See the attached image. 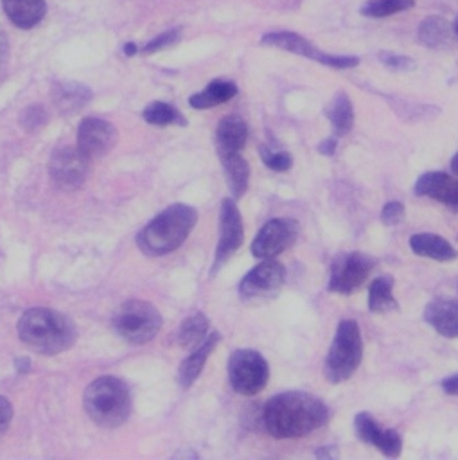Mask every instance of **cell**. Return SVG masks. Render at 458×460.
<instances>
[{
    "label": "cell",
    "instance_id": "6da1fadb",
    "mask_svg": "<svg viewBox=\"0 0 458 460\" xmlns=\"http://www.w3.org/2000/svg\"><path fill=\"white\" fill-rule=\"evenodd\" d=\"M329 420L327 404L313 394L289 390L273 395L262 408V424L275 438H298Z\"/></svg>",
    "mask_w": 458,
    "mask_h": 460
},
{
    "label": "cell",
    "instance_id": "7a4b0ae2",
    "mask_svg": "<svg viewBox=\"0 0 458 460\" xmlns=\"http://www.w3.org/2000/svg\"><path fill=\"white\" fill-rule=\"evenodd\" d=\"M20 340L38 354H59L75 343V323L48 307H32L18 322Z\"/></svg>",
    "mask_w": 458,
    "mask_h": 460
},
{
    "label": "cell",
    "instance_id": "3957f363",
    "mask_svg": "<svg viewBox=\"0 0 458 460\" xmlns=\"http://www.w3.org/2000/svg\"><path fill=\"white\" fill-rule=\"evenodd\" d=\"M198 221V212L190 205L174 203L154 216L137 235L142 253L160 257L174 252L189 237Z\"/></svg>",
    "mask_w": 458,
    "mask_h": 460
},
{
    "label": "cell",
    "instance_id": "277c9868",
    "mask_svg": "<svg viewBox=\"0 0 458 460\" xmlns=\"http://www.w3.org/2000/svg\"><path fill=\"white\" fill-rule=\"evenodd\" d=\"M84 411L101 428H117L126 422L131 411V395L124 381L102 376L84 390Z\"/></svg>",
    "mask_w": 458,
    "mask_h": 460
},
{
    "label": "cell",
    "instance_id": "5b68a950",
    "mask_svg": "<svg viewBox=\"0 0 458 460\" xmlns=\"http://www.w3.org/2000/svg\"><path fill=\"white\" fill-rule=\"evenodd\" d=\"M363 358V340L356 320H341L325 358V376L338 385L347 381Z\"/></svg>",
    "mask_w": 458,
    "mask_h": 460
},
{
    "label": "cell",
    "instance_id": "8992f818",
    "mask_svg": "<svg viewBox=\"0 0 458 460\" xmlns=\"http://www.w3.org/2000/svg\"><path fill=\"white\" fill-rule=\"evenodd\" d=\"M113 327L128 343L142 345L156 336L162 327V316L151 302L128 300L115 311Z\"/></svg>",
    "mask_w": 458,
    "mask_h": 460
},
{
    "label": "cell",
    "instance_id": "52a82bcc",
    "mask_svg": "<svg viewBox=\"0 0 458 460\" xmlns=\"http://www.w3.org/2000/svg\"><path fill=\"white\" fill-rule=\"evenodd\" d=\"M269 379V365L253 349H237L228 359V381L241 395L259 394Z\"/></svg>",
    "mask_w": 458,
    "mask_h": 460
},
{
    "label": "cell",
    "instance_id": "ba28073f",
    "mask_svg": "<svg viewBox=\"0 0 458 460\" xmlns=\"http://www.w3.org/2000/svg\"><path fill=\"white\" fill-rule=\"evenodd\" d=\"M377 261L372 255L361 252L341 253L332 261L327 289L332 293L348 295L365 284Z\"/></svg>",
    "mask_w": 458,
    "mask_h": 460
},
{
    "label": "cell",
    "instance_id": "9c48e42d",
    "mask_svg": "<svg viewBox=\"0 0 458 460\" xmlns=\"http://www.w3.org/2000/svg\"><path fill=\"white\" fill-rule=\"evenodd\" d=\"M300 225L291 217H275L266 221L251 241V255L255 259H273L286 252L298 237Z\"/></svg>",
    "mask_w": 458,
    "mask_h": 460
},
{
    "label": "cell",
    "instance_id": "30bf717a",
    "mask_svg": "<svg viewBox=\"0 0 458 460\" xmlns=\"http://www.w3.org/2000/svg\"><path fill=\"white\" fill-rule=\"evenodd\" d=\"M286 282V268L275 259H262L239 282V295L244 300H264L275 296Z\"/></svg>",
    "mask_w": 458,
    "mask_h": 460
},
{
    "label": "cell",
    "instance_id": "8fae6325",
    "mask_svg": "<svg viewBox=\"0 0 458 460\" xmlns=\"http://www.w3.org/2000/svg\"><path fill=\"white\" fill-rule=\"evenodd\" d=\"M242 241H244V226H242L241 212H239L233 198H225L221 201L219 239H217V246H216L212 271H216L219 266H223L241 248Z\"/></svg>",
    "mask_w": 458,
    "mask_h": 460
},
{
    "label": "cell",
    "instance_id": "7c38bea8",
    "mask_svg": "<svg viewBox=\"0 0 458 460\" xmlns=\"http://www.w3.org/2000/svg\"><path fill=\"white\" fill-rule=\"evenodd\" d=\"M48 174L56 187L63 190H75L86 178V158L77 147H59L50 156Z\"/></svg>",
    "mask_w": 458,
    "mask_h": 460
},
{
    "label": "cell",
    "instance_id": "4fadbf2b",
    "mask_svg": "<svg viewBox=\"0 0 458 460\" xmlns=\"http://www.w3.org/2000/svg\"><path fill=\"white\" fill-rule=\"evenodd\" d=\"M117 142V129L104 119L86 117L77 129V149L84 158L104 156Z\"/></svg>",
    "mask_w": 458,
    "mask_h": 460
},
{
    "label": "cell",
    "instance_id": "5bb4252c",
    "mask_svg": "<svg viewBox=\"0 0 458 460\" xmlns=\"http://www.w3.org/2000/svg\"><path fill=\"white\" fill-rule=\"evenodd\" d=\"M354 429H356V435L359 437V440H363L365 444H372L384 456L395 458L402 451V438H401L399 431L390 429V428L388 429L381 428L375 422V419L366 411H359L354 417Z\"/></svg>",
    "mask_w": 458,
    "mask_h": 460
},
{
    "label": "cell",
    "instance_id": "9a60e30c",
    "mask_svg": "<svg viewBox=\"0 0 458 460\" xmlns=\"http://www.w3.org/2000/svg\"><path fill=\"white\" fill-rule=\"evenodd\" d=\"M415 194L426 196L458 212V180L442 171H427L418 176Z\"/></svg>",
    "mask_w": 458,
    "mask_h": 460
},
{
    "label": "cell",
    "instance_id": "2e32d148",
    "mask_svg": "<svg viewBox=\"0 0 458 460\" xmlns=\"http://www.w3.org/2000/svg\"><path fill=\"white\" fill-rule=\"evenodd\" d=\"M422 316L438 334L458 338V300L447 296L433 298L426 305Z\"/></svg>",
    "mask_w": 458,
    "mask_h": 460
},
{
    "label": "cell",
    "instance_id": "e0dca14e",
    "mask_svg": "<svg viewBox=\"0 0 458 460\" xmlns=\"http://www.w3.org/2000/svg\"><path fill=\"white\" fill-rule=\"evenodd\" d=\"M248 140V126L237 115H226L216 129V147L219 155L239 153Z\"/></svg>",
    "mask_w": 458,
    "mask_h": 460
},
{
    "label": "cell",
    "instance_id": "ac0fdd59",
    "mask_svg": "<svg viewBox=\"0 0 458 460\" xmlns=\"http://www.w3.org/2000/svg\"><path fill=\"white\" fill-rule=\"evenodd\" d=\"M219 340H221L219 332H216V331L208 332L205 341L201 345H198L196 349H192V352L183 359V363L178 368V383L181 388H189L198 379L210 352L216 349Z\"/></svg>",
    "mask_w": 458,
    "mask_h": 460
},
{
    "label": "cell",
    "instance_id": "d6986e66",
    "mask_svg": "<svg viewBox=\"0 0 458 460\" xmlns=\"http://www.w3.org/2000/svg\"><path fill=\"white\" fill-rule=\"evenodd\" d=\"M410 248L420 257H427L438 262H449L458 259V250L442 235L436 234H415L410 237Z\"/></svg>",
    "mask_w": 458,
    "mask_h": 460
},
{
    "label": "cell",
    "instance_id": "ffe728a7",
    "mask_svg": "<svg viewBox=\"0 0 458 460\" xmlns=\"http://www.w3.org/2000/svg\"><path fill=\"white\" fill-rule=\"evenodd\" d=\"M90 88L75 81H59L52 86V101L56 108L65 115L79 111L90 101Z\"/></svg>",
    "mask_w": 458,
    "mask_h": 460
},
{
    "label": "cell",
    "instance_id": "44dd1931",
    "mask_svg": "<svg viewBox=\"0 0 458 460\" xmlns=\"http://www.w3.org/2000/svg\"><path fill=\"white\" fill-rule=\"evenodd\" d=\"M2 7L20 29H32L45 16V0H2Z\"/></svg>",
    "mask_w": 458,
    "mask_h": 460
},
{
    "label": "cell",
    "instance_id": "7402d4cb",
    "mask_svg": "<svg viewBox=\"0 0 458 460\" xmlns=\"http://www.w3.org/2000/svg\"><path fill=\"white\" fill-rule=\"evenodd\" d=\"M454 29L453 25L440 16H429L418 25V40L422 45L429 49H451L454 43Z\"/></svg>",
    "mask_w": 458,
    "mask_h": 460
},
{
    "label": "cell",
    "instance_id": "603a6c76",
    "mask_svg": "<svg viewBox=\"0 0 458 460\" xmlns=\"http://www.w3.org/2000/svg\"><path fill=\"white\" fill-rule=\"evenodd\" d=\"M221 167L225 172V180L228 183L230 194L233 199H239L244 196L250 181V165L248 162L241 156V153H228V155H219Z\"/></svg>",
    "mask_w": 458,
    "mask_h": 460
},
{
    "label": "cell",
    "instance_id": "cb8c5ba5",
    "mask_svg": "<svg viewBox=\"0 0 458 460\" xmlns=\"http://www.w3.org/2000/svg\"><path fill=\"white\" fill-rule=\"evenodd\" d=\"M235 93H237L235 83L216 79V81L208 83L205 90L190 95L189 104L196 110H207V108H214L217 104L230 101L232 97H235Z\"/></svg>",
    "mask_w": 458,
    "mask_h": 460
},
{
    "label": "cell",
    "instance_id": "d4e9b609",
    "mask_svg": "<svg viewBox=\"0 0 458 460\" xmlns=\"http://www.w3.org/2000/svg\"><path fill=\"white\" fill-rule=\"evenodd\" d=\"M260 43H262V45H268V47L282 49V50H287V52L304 56V58H311V59H314L316 54L320 52V50H316V49L313 47L311 41H307V40L302 38L300 34L289 32V31L268 32V34H264V36L260 38Z\"/></svg>",
    "mask_w": 458,
    "mask_h": 460
},
{
    "label": "cell",
    "instance_id": "484cf974",
    "mask_svg": "<svg viewBox=\"0 0 458 460\" xmlns=\"http://www.w3.org/2000/svg\"><path fill=\"white\" fill-rule=\"evenodd\" d=\"M393 289V277L392 275H379L372 280L368 288V309L375 314H384L390 311H397L399 304L392 293Z\"/></svg>",
    "mask_w": 458,
    "mask_h": 460
},
{
    "label": "cell",
    "instance_id": "4316f807",
    "mask_svg": "<svg viewBox=\"0 0 458 460\" xmlns=\"http://www.w3.org/2000/svg\"><path fill=\"white\" fill-rule=\"evenodd\" d=\"M327 117L332 126L334 137H345L354 124V108L347 93L339 92L334 95L327 108Z\"/></svg>",
    "mask_w": 458,
    "mask_h": 460
},
{
    "label": "cell",
    "instance_id": "83f0119b",
    "mask_svg": "<svg viewBox=\"0 0 458 460\" xmlns=\"http://www.w3.org/2000/svg\"><path fill=\"white\" fill-rule=\"evenodd\" d=\"M208 329H210L208 318L203 313H194L181 322L178 329V341L183 349L192 350L205 341V338L208 336Z\"/></svg>",
    "mask_w": 458,
    "mask_h": 460
},
{
    "label": "cell",
    "instance_id": "f1b7e54d",
    "mask_svg": "<svg viewBox=\"0 0 458 460\" xmlns=\"http://www.w3.org/2000/svg\"><path fill=\"white\" fill-rule=\"evenodd\" d=\"M142 117L154 126H185L187 120L183 119V115L171 104L163 102V101H154L151 104H147L142 111Z\"/></svg>",
    "mask_w": 458,
    "mask_h": 460
},
{
    "label": "cell",
    "instance_id": "f546056e",
    "mask_svg": "<svg viewBox=\"0 0 458 460\" xmlns=\"http://www.w3.org/2000/svg\"><path fill=\"white\" fill-rule=\"evenodd\" d=\"M413 4L415 0H368L361 7V14L370 18H384V16H392L395 13L406 11L413 7Z\"/></svg>",
    "mask_w": 458,
    "mask_h": 460
},
{
    "label": "cell",
    "instance_id": "4dcf8cb0",
    "mask_svg": "<svg viewBox=\"0 0 458 460\" xmlns=\"http://www.w3.org/2000/svg\"><path fill=\"white\" fill-rule=\"evenodd\" d=\"M260 160L262 164L271 169V171H277V172H284V171H289L291 165H293V158L289 153L286 151H273L266 146L260 147Z\"/></svg>",
    "mask_w": 458,
    "mask_h": 460
},
{
    "label": "cell",
    "instance_id": "1f68e13d",
    "mask_svg": "<svg viewBox=\"0 0 458 460\" xmlns=\"http://www.w3.org/2000/svg\"><path fill=\"white\" fill-rule=\"evenodd\" d=\"M47 111L43 106L40 104H32L29 108L23 110L22 117H20V124L25 131H38L41 126L47 124Z\"/></svg>",
    "mask_w": 458,
    "mask_h": 460
},
{
    "label": "cell",
    "instance_id": "d6a6232c",
    "mask_svg": "<svg viewBox=\"0 0 458 460\" xmlns=\"http://www.w3.org/2000/svg\"><path fill=\"white\" fill-rule=\"evenodd\" d=\"M180 36H181L180 27L167 29V31L162 32L160 36H156V38H153L151 41H147V43L144 45L142 52H144V54H153V52H158V50H162V49H167V47L174 45V43L180 40Z\"/></svg>",
    "mask_w": 458,
    "mask_h": 460
},
{
    "label": "cell",
    "instance_id": "836d02e7",
    "mask_svg": "<svg viewBox=\"0 0 458 460\" xmlns=\"http://www.w3.org/2000/svg\"><path fill=\"white\" fill-rule=\"evenodd\" d=\"M381 63L390 68V70H397V72H408L415 68V61L408 56H401V54H392V52H381L379 54Z\"/></svg>",
    "mask_w": 458,
    "mask_h": 460
},
{
    "label": "cell",
    "instance_id": "e575fe53",
    "mask_svg": "<svg viewBox=\"0 0 458 460\" xmlns=\"http://www.w3.org/2000/svg\"><path fill=\"white\" fill-rule=\"evenodd\" d=\"M404 219V205L401 201H388L381 210V223L386 226H395Z\"/></svg>",
    "mask_w": 458,
    "mask_h": 460
},
{
    "label": "cell",
    "instance_id": "d590c367",
    "mask_svg": "<svg viewBox=\"0 0 458 460\" xmlns=\"http://www.w3.org/2000/svg\"><path fill=\"white\" fill-rule=\"evenodd\" d=\"M314 59L330 68H352L359 63L356 56H336V54H325V52H318Z\"/></svg>",
    "mask_w": 458,
    "mask_h": 460
},
{
    "label": "cell",
    "instance_id": "8d00e7d4",
    "mask_svg": "<svg viewBox=\"0 0 458 460\" xmlns=\"http://www.w3.org/2000/svg\"><path fill=\"white\" fill-rule=\"evenodd\" d=\"M13 419V408L9 399H5L4 395H0V437L5 433V429L9 428Z\"/></svg>",
    "mask_w": 458,
    "mask_h": 460
},
{
    "label": "cell",
    "instance_id": "74e56055",
    "mask_svg": "<svg viewBox=\"0 0 458 460\" xmlns=\"http://www.w3.org/2000/svg\"><path fill=\"white\" fill-rule=\"evenodd\" d=\"M442 388L449 395H458V374H453L442 381Z\"/></svg>",
    "mask_w": 458,
    "mask_h": 460
},
{
    "label": "cell",
    "instance_id": "f35d334b",
    "mask_svg": "<svg viewBox=\"0 0 458 460\" xmlns=\"http://www.w3.org/2000/svg\"><path fill=\"white\" fill-rule=\"evenodd\" d=\"M334 151H336V138H334V137L321 140V142H320V146H318V153H320V155L332 156V155H334Z\"/></svg>",
    "mask_w": 458,
    "mask_h": 460
},
{
    "label": "cell",
    "instance_id": "ab89813d",
    "mask_svg": "<svg viewBox=\"0 0 458 460\" xmlns=\"http://www.w3.org/2000/svg\"><path fill=\"white\" fill-rule=\"evenodd\" d=\"M7 54H9V40H7L5 32L0 31V68L4 66V63L7 59Z\"/></svg>",
    "mask_w": 458,
    "mask_h": 460
},
{
    "label": "cell",
    "instance_id": "60d3db41",
    "mask_svg": "<svg viewBox=\"0 0 458 460\" xmlns=\"http://www.w3.org/2000/svg\"><path fill=\"white\" fill-rule=\"evenodd\" d=\"M314 455L318 458H336L338 456V451L334 446H325V447H320L314 451Z\"/></svg>",
    "mask_w": 458,
    "mask_h": 460
},
{
    "label": "cell",
    "instance_id": "b9f144b4",
    "mask_svg": "<svg viewBox=\"0 0 458 460\" xmlns=\"http://www.w3.org/2000/svg\"><path fill=\"white\" fill-rule=\"evenodd\" d=\"M137 50H138V49H137L135 43H126V45H124V54H126V56H133V54H137Z\"/></svg>",
    "mask_w": 458,
    "mask_h": 460
},
{
    "label": "cell",
    "instance_id": "7bdbcfd3",
    "mask_svg": "<svg viewBox=\"0 0 458 460\" xmlns=\"http://www.w3.org/2000/svg\"><path fill=\"white\" fill-rule=\"evenodd\" d=\"M451 169H453V172L458 174V151H456L454 156L451 158Z\"/></svg>",
    "mask_w": 458,
    "mask_h": 460
},
{
    "label": "cell",
    "instance_id": "ee69618b",
    "mask_svg": "<svg viewBox=\"0 0 458 460\" xmlns=\"http://www.w3.org/2000/svg\"><path fill=\"white\" fill-rule=\"evenodd\" d=\"M453 29H454V34H456V38H458V18L454 20V25H453Z\"/></svg>",
    "mask_w": 458,
    "mask_h": 460
}]
</instances>
